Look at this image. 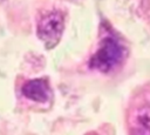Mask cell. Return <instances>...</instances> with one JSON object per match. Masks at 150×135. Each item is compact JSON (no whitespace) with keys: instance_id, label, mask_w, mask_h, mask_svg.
I'll return each mask as SVG.
<instances>
[{"instance_id":"7a4b0ae2","label":"cell","mask_w":150,"mask_h":135,"mask_svg":"<svg viewBox=\"0 0 150 135\" xmlns=\"http://www.w3.org/2000/svg\"><path fill=\"white\" fill-rule=\"evenodd\" d=\"M64 28L63 15L59 11H50L41 16L38 23V36L47 48L55 47Z\"/></svg>"},{"instance_id":"3957f363","label":"cell","mask_w":150,"mask_h":135,"mask_svg":"<svg viewBox=\"0 0 150 135\" xmlns=\"http://www.w3.org/2000/svg\"><path fill=\"white\" fill-rule=\"evenodd\" d=\"M22 94L35 102H45L50 96V87L45 79L28 80L22 86Z\"/></svg>"},{"instance_id":"6da1fadb","label":"cell","mask_w":150,"mask_h":135,"mask_svg":"<svg viewBox=\"0 0 150 135\" xmlns=\"http://www.w3.org/2000/svg\"><path fill=\"white\" fill-rule=\"evenodd\" d=\"M125 55V48L115 38L107 36L101 41L100 48L91 56L89 67L102 73H108L114 69Z\"/></svg>"},{"instance_id":"277c9868","label":"cell","mask_w":150,"mask_h":135,"mask_svg":"<svg viewBox=\"0 0 150 135\" xmlns=\"http://www.w3.org/2000/svg\"><path fill=\"white\" fill-rule=\"evenodd\" d=\"M135 135H150V116L148 114L138 116Z\"/></svg>"}]
</instances>
